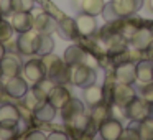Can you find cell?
<instances>
[{
    "label": "cell",
    "mask_w": 153,
    "mask_h": 140,
    "mask_svg": "<svg viewBox=\"0 0 153 140\" xmlns=\"http://www.w3.org/2000/svg\"><path fill=\"white\" fill-rule=\"evenodd\" d=\"M41 61L46 71V77L53 79L56 84L69 83V66L64 63V60H61L54 53H50L41 56Z\"/></svg>",
    "instance_id": "1"
},
{
    "label": "cell",
    "mask_w": 153,
    "mask_h": 140,
    "mask_svg": "<svg viewBox=\"0 0 153 140\" xmlns=\"http://www.w3.org/2000/svg\"><path fill=\"white\" fill-rule=\"evenodd\" d=\"M97 81V73L96 68H91L87 64H73L69 66V83H73L74 86L84 87L92 86Z\"/></svg>",
    "instance_id": "2"
},
{
    "label": "cell",
    "mask_w": 153,
    "mask_h": 140,
    "mask_svg": "<svg viewBox=\"0 0 153 140\" xmlns=\"http://www.w3.org/2000/svg\"><path fill=\"white\" fill-rule=\"evenodd\" d=\"M125 115L132 122H142L143 119L152 115V106L143 97H133L125 106Z\"/></svg>",
    "instance_id": "3"
},
{
    "label": "cell",
    "mask_w": 153,
    "mask_h": 140,
    "mask_svg": "<svg viewBox=\"0 0 153 140\" xmlns=\"http://www.w3.org/2000/svg\"><path fill=\"white\" fill-rule=\"evenodd\" d=\"M38 31L30 30L25 33H18L17 38V50L18 53L25 54V56H33L36 54V46H38Z\"/></svg>",
    "instance_id": "4"
},
{
    "label": "cell",
    "mask_w": 153,
    "mask_h": 140,
    "mask_svg": "<svg viewBox=\"0 0 153 140\" xmlns=\"http://www.w3.org/2000/svg\"><path fill=\"white\" fill-rule=\"evenodd\" d=\"M22 73H23V77L28 81V84L35 86L36 83H40L41 79L46 77V71H45L43 61L41 60H30L23 64L22 68Z\"/></svg>",
    "instance_id": "5"
},
{
    "label": "cell",
    "mask_w": 153,
    "mask_h": 140,
    "mask_svg": "<svg viewBox=\"0 0 153 140\" xmlns=\"http://www.w3.org/2000/svg\"><path fill=\"white\" fill-rule=\"evenodd\" d=\"M110 5L119 18H128L143 7V0H110Z\"/></svg>",
    "instance_id": "6"
},
{
    "label": "cell",
    "mask_w": 153,
    "mask_h": 140,
    "mask_svg": "<svg viewBox=\"0 0 153 140\" xmlns=\"http://www.w3.org/2000/svg\"><path fill=\"white\" fill-rule=\"evenodd\" d=\"M122 132H123V125L115 117H109L99 127V135L104 140H119L122 137Z\"/></svg>",
    "instance_id": "7"
},
{
    "label": "cell",
    "mask_w": 153,
    "mask_h": 140,
    "mask_svg": "<svg viewBox=\"0 0 153 140\" xmlns=\"http://www.w3.org/2000/svg\"><path fill=\"white\" fill-rule=\"evenodd\" d=\"M4 87H5V92L10 97H13V99H22V97L28 92L30 84H28V81L25 79V77H22L20 74H18V76L8 77Z\"/></svg>",
    "instance_id": "8"
},
{
    "label": "cell",
    "mask_w": 153,
    "mask_h": 140,
    "mask_svg": "<svg viewBox=\"0 0 153 140\" xmlns=\"http://www.w3.org/2000/svg\"><path fill=\"white\" fill-rule=\"evenodd\" d=\"M133 97H135V91H133L132 84H125V83H119L117 81L112 86V101L117 106L125 107Z\"/></svg>",
    "instance_id": "9"
},
{
    "label": "cell",
    "mask_w": 153,
    "mask_h": 140,
    "mask_svg": "<svg viewBox=\"0 0 153 140\" xmlns=\"http://www.w3.org/2000/svg\"><path fill=\"white\" fill-rule=\"evenodd\" d=\"M114 76L119 83H125V84H133L137 81V71H135V63L130 60L122 61L117 64Z\"/></svg>",
    "instance_id": "10"
},
{
    "label": "cell",
    "mask_w": 153,
    "mask_h": 140,
    "mask_svg": "<svg viewBox=\"0 0 153 140\" xmlns=\"http://www.w3.org/2000/svg\"><path fill=\"white\" fill-rule=\"evenodd\" d=\"M130 43H132V46L137 51H143L145 53L150 48V45L153 43V30L148 27H140L135 31V35L130 38Z\"/></svg>",
    "instance_id": "11"
},
{
    "label": "cell",
    "mask_w": 153,
    "mask_h": 140,
    "mask_svg": "<svg viewBox=\"0 0 153 140\" xmlns=\"http://www.w3.org/2000/svg\"><path fill=\"white\" fill-rule=\"evenodd\" d=\"M22 68H23V64L13 54H5L0 60V73H2V77H7L8 79V77L18 76L22 73Z\"/></svg>",
    "instance_id": "12"
},
{
    "label": "cell",
    "mask_w": 153,
    "mask_h": 140,
    "mask_svg": "<svg viewBox=\"0 0 153 140\" xmlns=\"http://www.w3.org/2000/svg\"><path fill=\"white\" fill-rule=\"evenodd\" d=\"M10 23L17 33L33 30V15L30 12H13L10 18Z\"/></svg>",
    "instance_id": "13"
},
{
    "label": "cell",
    "mask_w": 153,
    "mask_h": 140,
    "mask_svg": "<svg viewBox=\"0 0 153 140\" xmlns=\"http://www.w3.org/2000/svg\"><path fill=\"white\" fill-rule=\"evenodd\" d=\"M58 28V23L53 20L50 13L46 12H38L33 17V30H36L38 33H48L51 35Z\"/></svg>",
    "instance_id": "14"
},
{
    "label": "cell",
    "mask_w": 153,
    "mask_h": 140,
    "mask_svg": "<svg viewBox=\"0 0 153 140\" xmlns=\"http://www.w3.org/2000/svg\"><path fill=\"white\" fill-rule=\"evenodd\" d=\"M59 110H61V117H63L64 122H71V120H74L76 117H79L84 114V102L79 99L71 97L66 102V106H63Z\"/></svg>",
    "instance_id": "15"
},
{
    "label": "cell",
    "mask_w": 153,
    "mask_h": 140,
    "mask_svg": "<svg viewBox=\"0 0 153 140\" xmlns=\"http://www.w3.org/2000/svg\"><path fill=\"white\" fill-rule=\"evenodd\" d=\"M71 99V92L64 84H54V87L48 94V102H51L56 109H61L66 106V102Z\"/></svg>",
    "instance_id": "16"
},
{
    "label": "cell",
    "mask_w": 153,
    "mask_h": 140,
    "mask_svg": "<svg viewBox=\"0 0 153 140\" xmlns=\"http://www.w3.org/2000/svg\"><path fill=\"white\" fill-rule=\"evenodd\" d=\"M76 25H77V31H79L81 36H92V35L97 31L96 17L87 15V13H84V12L81 15H77Z\"/></svg>",
    "instance_id": "17"
},
{
    "label": "cell",
    "mask_w": 153,
    "mask_h": 140,
    "mask_svg": "<svg viewBox=\"0 0 153 140\" xmlns=\"http://www.w3.org/2000/svg\"><path fill=\"white\" fill-rule=\"evenodd\" d=\"M22 115L17 106L13 104H4L0 106V125H12L15 127L20 122Z\"/></svg>",
    "instance_id": "18"
},
{
    "label": "cell",
    "mask_w": 153,
    "mask_h": 140,
    "mask_svg": "<svg viewBox=\"0 0 153 140\" xmlns=\"http://www.w3.org/2000/svg\"><path fill=\"white\" fill-rule=\"evenodd\" d=\"M87 51H84L79 45H71V46L66 48L64 51V63L68 66H73V64H86V60H87Z\"/></svg>",
    "instance_id": "19"
},
{
    "label": "cell",
    "mask_w": 153,
    "mask_h": 140,
    "mask_svg": "<svg viewBox=\"0 0 153 140\" xmlns=\"http://www.w3.org/2000/svg\"><path fill=\"white\" fill-rule=\"evenodd\" d=\"M58 31L61 36L68 38V40H74L79 35L77 31V25H76V18H69V17H63L58 23Z\"/></svg>",
    "instance_id": "20"
},
{
    "label": "cell",
    "mask_w": 153,
    "mask_h": 140,
    "mask_svg": "<svg viewBox=\"0 0 153 140\" xmlns=\"http://www.w3.org/2000/svg\"><path fill=\"white\" fill-rule=\"evenodd\" d=\"M135 71H137V81L146 84L153 81V61L152 60H142L135 63Z\"/></svg>",
    "instance_id": "21"
},
{
    "label": "cell",
    "mask_w": 153,
    "mask_h": 140,
    "mask_svg": "<svg viewBox=\"0 0 153 140\" xmlns=\"http://www.w3.org/2000/svg\"><path fill=\"white\" fill-rule=\"evenodd\" d=\"M91 122L94 124V127H96L97 130H99V127H100V124H104L107 119L110 117V107L109 106H105L104 102H100V104H97V106H94V107H91Z\"/></svg>",
    "instance_id": "22"
},
{
    "label": "cell",
    "mask_w": 153,
    "mask_h": 140,
    "mask_svg": "<svg viewBox=\"0 0 153 140\" xmlns=\"http://www.w3.org/2000/svg\"><path fill=\"white\" fill-rule=\"evenodd\" d=\"M84 101L89 107H94L97 104L104 102V89L97 84H92V86L84 87Z\"/></svg>",
    "instance_id": "23"
},
{
    "label": "cell",
    "mask_w": 153,
    "mask_h": 140,
    "mask_svg": "<svg viewBox=\"0 0 153 140\" xmlns=\"http://www.w3.org/2000/svg\"><path fill=\"white\" fill-rule=\"evenodd\" d=\"M56 110L58 109L53 104L45 101L43 104H40V106L33 110V115H35V119L40 120V122H51V120L56 117Z\"/></svg>",
    "instance_id": "24"
},
{
    "label": "cell",
    "mask_w": 153,
    "mask_h": 140,
    "mask_svg": "<svg viewBox=\"0 0 153 140\" xmlns=\"http://www.w3.org/2000/svg\"><path fill=\"white\" fill-rule=\"evenodd\" d=\"M104 7H105L104 0H82L81 2V10L87 15H92V17L102 15Z\"/></svg>",
    "instance_id": "25"
},
{
    "label": "cell",
    "mask_w": 153,
    "mask_h": 140,
    "mask_svg": "<svg viewBox=\"0 0 153 140\" xmlns=\"http://www.w3.org/2000/svg\"><path fill=\"white\" fill-rule=\"evenodd\" d=\"M53 50H54V40L51 38V35H48V33H40V35H38L36 54L45 56V54L53 53Z\"/></svg>",
    "instance_id": "26"
},
{
    "label": "cell",
    "mask_w": 153,
    "mask_h": 140,
    "mask_svg": "<svg viewBox=\"0 0 153 140\" xmlns=\"http://www.w3.org/2000/svg\"><path fill=\"white\" fill-rule=\"evenodd\" d=\"M138 127V137L142 140H153V117H146L142 122L137 124Z\"/></svg>",
    "instance_id": "27"
},
{
    "label": "cell",
    "mask_w": 153,
    "mask_h": 140,
    "mask_svg": "<svg viewBox=\"0 0 153 140\" xmlns=\"http://www.w3.org/2000/svg\"><path fill=\"white\" fill-rule=\"evenodd\" d=\"M138 22L135 20H125V22H119V33L122 35L125 40L130 41V38L135 35V31L138 30Z\"/></svg>",
    "instance_id": "28"
},
{
    "label": "cell",
    "mask_w": 153,
    "mask_h": 140,
    "mask_svg": "<svg viewBox=\"0 0 153 140\" xmlns=\"http://www.w3.org/2000/svg\"><path fill=\"white\" fill-rule=\"evenodd\" d=\"M20 101H23V107H25V109L31 110V112H33V110L36 109L40 104H43V101H41L40 97L36 96V92H35L33 89H28V92L25 94V96L22 97Z\"/></svg>",
    "instance_id": "29"
},
{
    "label": "cell",
    "mask_w": 153,
    "mask_h": 140,
    "mask_svg": "<svg viewBox=\"0 0 153 140\" xmlns=\"http://www.w3.org/2000/svg\"><path fill=\"white\" fill-rule=\"evenodd\" d=\"M13 27H12L10 22L7 20H0V41L2 43H7L12 40V35H13Z\"/></svg>",
    "instance_id": "30"
},
{
    "label": "cell",
    "mask_w": 153,
    "mask_h": 140,
    "mask_svg": "<svg viewBox=\"0 0 153 140\" xmlns=\"http://www.w3.org/2000/svg\"><path fill=\"white\" fill-rule=\"evenodd\" d=\"M13 12H31L35 7V0H12Z\"/></svg>",
    "instance_id": "31"
},
{
    "label": "cell",
    "mask_w": 153,
    "mask_h": 140,
    "mask_svg": "<svg viewBox=\"0 0 153 140\" xmlns=\"http://www.w3.org/2000/svg\"><path fill=\"white\" fill-rule=\"evenodd\" d=\"M18 135L17 125H0V140H12Z\"/></svg>",
    "instance_id": "32"
},
{
    "label": "cell",
    "mask_w": 153,
    "mask_h": 140,
    "mask_svg": "<svg viewBox=\"0 0 153 140\" xmlns=\"http://www.w3.org/2000/svg\"><path fill=\"white\" fill-rule=\"evenodd\" d=\"M102 17H104V20H105L107 23H112V22H117V20H122V18H119V15H117L115 10L112 8L110 2H109V4H105V7H104Z\"/></svg>",
    "instance_id": "33"
},
{
    "label": "cell",
    "mask_w": 153,
    "mask_h": 140,
    "mask_svg": "<svg viewBox=\"0 0 153 140\" xmlns=\"http://www.w3.org/2000/svg\"><path fill=\"white\" fill-rule=\"evenodd\" d=\"M142 97L150 104V106H153V81H152V83H146L145 86H143Z\"/></svg>",
    "instance_id": "34"
},
{
    "label": "cell",
    "mask_w": 153,
    "mask_h": 140,
    "mask_svg": "<svg viewBox=\"0 0 153 140\" xmlns=\"http://www.w3.org/2000/svg\"><path fill=\"white\" fill-rule=\"evenodd\" d=\"M137 124H138V122H137ZM120 139H135V140H138L140 139V137H138V127H127V129L125 130H123V132H122V137H120Z\"/></svg>",
    "instance_id": "35"
},
{
    "label": "cell",
    "mask_w": 153,
    "mask_h": 140,
    "mask_svg": "<svg viewBox=\"0 0 153 140\" xmlns=\"http://www.w3.org/2000/svg\"><path fill=\"white\" fill-rule=\"evenodd\" d=\"M0 13L8 17V15L13 13V5H12V0H0Z\"/></svg>",
    "instance_id": "36"
},
{
    "label": "cell",
    "mask_w": 153,
    "mask_h": 140,
    "mask_svg": "<svg viewBox=\"0 0 153 140\" xmlns=\"http://www.w3.org/2000/svg\"><path fill=\"white\" fill-rule=\"evenodd\" d=\"M27 139L28 140H45V139H48V137L45 135V133H41L40 130H35L33 133H28Z\"/></svg>",
    "instance_id": "37"
},
{
    "label": "cell",
    "mask_w": 153,
    "mask_h": 140,
    "mask_svg": "<svg viewBox=\"0 0 153 140\" xmlns=\"http://www.w3.org/2000/svg\"><path fill=\"white\" fill-rule=\"evenodd\" d=\"M66 139H68V135L61 132H51L48 135V140H66Z\"/></svg>",
    "instance_id": "38"
},
{
    "label": "cell",
    "mask_w": 153,
    "mask_h": 140,
    "mask_svg": "<svg viewBox=\"0 0 153 140\" xmlns=\"http://www.w3.org/2000/svg\"><path fill=\"white\" fill-rule=\"evenodd\" d=\"M5 54H7V48H5V45L2 43V41H0V60H2V58H4Z\"/></svg>",
    "instance_id": "39"
},
{
    "label": "cell",
    "mask_w": 153,
    "mask_h": 140,
    "mask_svg": "<svg viewBox=\"0 0 153 140\" xmlns=\"http://www.w3.org/2000/svg\"><path fill=\"white\" fill-rule=\"evenodd\" d=\"M145 53H148V60H152V61H153V43L150 45V48L145 51Z\"/></svg>",
    "instance_id": "40"
},
{
    "label": "cell",
    "mask_w": 153,
    "mask_h": 140,
    "mask_svg": "<svg viewBox=\"0 0 153 140\" xmlns=\"http://www.w3.org/2000/svg\"><path fill=\"white\" fill-rule=\"evenodd\" d=\"M148 10L153 13V0H148Z\"/></svg>",
    "instance_id": "41"
},
{
    "label": "cell",
    "mask_w": 153,
    "mask_h": 140,
    "mask_svg": "<svg viewBox=\"0 0 153 140\" xmlns=\"http://www.w3.org/2000/svg\"><path fill=\"white\" fill-rule=\"evenodd\" d=\"M4 92H5V87H4V86H0V99L4 97Z\"/></svg>",
    "instance_id": "42"
},
{
    "label": "cell",
    "mask_w": 153,
    "mask_h": 140,
    "mask_svg": "<svg viewBox=\"0 0 153 140\" xmlns=\"http://www.w3.org/2000/svg\"><path fill=\"white\" fill-rule=\"evenodd\" d=\"M0 77H2V73H0Z\"/></svg>",
    "instance_id": "43"
}]
</instances>
